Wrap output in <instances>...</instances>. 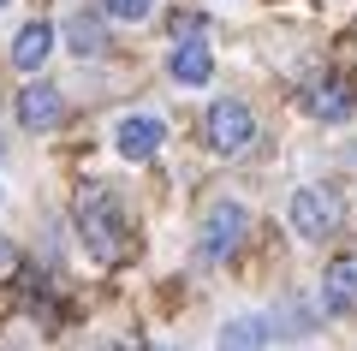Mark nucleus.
<instances>
[{"instance_id": "obj_7", "label": "nucleus", "mask_w": 357, "mask_h": 351, "mask_svg": "<svg viewBox=\"0 0 357 351\" xmlns=\"http://www.w3.org/2000/svg\"><path fill=\"white\" fill-rule=\"evenodd\" d=\"M304 107L316 113V119H328V126H345L357 113V96H351V84L345 77H316L310 84V96H304Z\"/></svg>"}, {"instance_id": "obj_6", "label": "nucleus", "mask_w": 357, "mask_h": 351, "mask_svg": "<svg viewBox=\"0 0 357 351\" xmlns=\"http://www.w3.org/2000/svg\"><path fill=\"white\" fill-rule=\"evenodd\" d=\"M66 119V101L54 84H24L18 89V126L24 131H54Z\"/></svg>"}, {"instance_id": "obj_1", "label": "nucleus", "mask_w": 357, "mask_h": 351, "mask_svg": "<svg viewBox=\"0 0 357 351\" xmlns=\"http://www.w3.org/2000/svg\"><path fill=\"white\" fill-rule=\"evenodd\" d=\"M72 221H77L84 251L96 256L102 268H119L131 251H137V239H131V214H126V202H119L107 185H84V191H77Z\"/></svg>"}, {"instance_id": "obj_10", "label": "nucleus", "mask_w": 357, "mask_h": 351, "mask_svg": "<svg viewBox=\"0 0 357 351\" xmlns=\"http://www.w3.org/2000/svg\"><path fill=\"white\" fill-rule=\"evenodd\" d=\"M268 339H274V322L268 315H232L220 327V351H268Z\"/></svg>"}, {"instance_id": "obj_13", "label": "nucleus", "mask_w": 357, "mask_h": 351, "mask_svg": "<svg viewBox=\"0 0 357 351\" xmlns=\"http://www.w3.org/2000/svg\"><path fill=\"white\" fill-rule=\"evenodd\" d=\"M149 13H155V0H107V18H119V24H143Z\"/></svg>"}, {"instance_id": "obj_17", "label": "nucleus", "mask_w": 357, "mask_h": 351, "mask_svg": "<svg viewBox=\"0 0 357 351\" xmlns=\"http://www.w3.org/2000/svg\"><path fill=\"white\" fill-rule=\"evenodd\" d=\"M0 6H6V0H0Z\"/></svg>"}, {"instance_id": "obj_2", "label": "nucleus", "mask_w": 357, "mask_h": 351, "mask_svg": "<svg viewBox=\"0 0 357 351\" xmlns=\"http://www.w3.org/2000/svg\"><path fill=\"white\" fill-rule=\"evenodd\" d=\"M244 232H250V209L232 202V197H215L203 209V226H197V251H203V262H227V256L244 244Z\"/></svg>"}, {"instance_id": "obj_9", "label": "nucleus", "mask_w": 357, "mask_h": 351, "mask_svg": "<svg viewBox=\"0 0 357 351\" xmlns=\"http://www.w3.org/2000/svg\"><path fill=\"white\" fill-rule=\"evenodd\" d=\"M167 72L178 77V84H208V77H215V54L203 48V42L197 36H185V42H173V54H167Z\"/></svg>"}, {"instance_id": "obj_8", "label": "nucleus", "mask_w": 357, "mask_h": 351, "mask_svg": "<svg viewBox=\"0 0 357 351\" xmlns=\"http://www.w3.org/2000/svg\"><path fill=\"white\" fill-rule=\"evenodd\" d=\"M321 310L328 315H351L357 310V256H333L321 274Z\"/></svg>"}, {"instance_id": "obj_15", "label": "nucleus", "mask_w": 357, "mask_h": 351, "mask_svg": "<svg viewBox=\"0 0 357 351\" xmlns=\"http://www.w3.org/2000/svg\"><path fill=\"white\" fill-rule=\"evenodd\" d=\"M102 351H131V345H102Z\"/></svg>"}, {"instance_id": "obj_3", "label": "nucleus", "mask_w": 357, "mask_h": 351, "mask_svg": "<svg viewBox=\"0 0 357 351\" xmlns=\"http://www.w3.org/2000/svg\"><path fill=\"white\" fill-rule=\"evenodd\" d=\"M203 137H208V149H215V155H244V149L256 143V119H250V107H244L238 96L208 101V113H203Z\"/></svg>"}, {"instance_id": "obj_14", "label": "nucleus", "mask_w": 357, "mask_h": 351, "mask_svg": "<svg viewBox=\"0 0 357 351\" xmlns=\"http://www.w3.org/2000/svg\"><path fill=\"white\" fill-rule=\"evenodd\" d=\"M6 262H13V244H6V239H0V268H6Z\"/></svg>"}, {"instance_id": "obj_16", "label": "nucleus", "mask_w": 357, "mask_h": 351, "mask_svg": "<svg viewBox=\"0 0 357 351\" xmlns=\"http://www.w3.org/2000/svg\"><path fill=\"white\" fill-rule=\"evenodd\" d=\"M0 155H6V137H0Z\"/></svg>"}, {"instance_id": "obj_11", "label": "nucleus", "mask_w": 357, "mask_h": 351, "mask_svg": "<svg viewBox=\"0 0 357 351\" xmlns=\"http://www.w3.org/2000/svg\"><path fill=\"white\" fill-rule=\"evenodd\" d=\"M66 42H72L77 60H102V54H107V24L96 13H72V18H66Z\"/></svg>"}, {"instance_id": "obj_12", "label": "nucleus", "mask_w": 357, "mask_h": 351, "mask_svg": "<svg viewBox=\"0 0 357 351\" xmlns=\"http://www.w3.org/2000/svg\"><path fill=\"white\" fill-rule=\"evenodd\" d=\"M48 54H54V24H42V18H36V24L18 30V42H13V66H18V72H36Z\"/></svg>"}, {"instance_id": "obj_4", "label": "nucleus", "mask_w": 357, "mask_h": 351, "mask_svg": "<svg viewBox=\"0 0 357 351\" xmlns=\"http://www.w3.org/2000/svg\"><path fill=\"white\" fill-rule=\"evenodd\" d=\"M292 232L298 239H310V244H321V239H333L340 232V221H345V209H340V191H328V185H304V191H292Z\"/></svg>"}, {"instance_id": "obj_5", "label": "nucleus", "mask_w": 357, "mask_h": 351, "mask_svg": "<svg viewBox=\"0 0 357 351\" xmlns=\"http://www.w3.org/2000/svg\"><path fill=\"white\" fill-rule=\"evenodd\" d=\"M167 143V126L155 119V113H126L114 126V149L126 155V161H155V149Z\"/></svg>"}]
</instances>
